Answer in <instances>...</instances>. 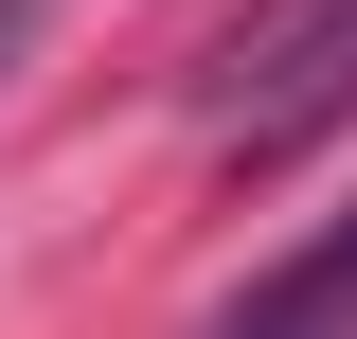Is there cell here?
I'll return each instance as SVG.
<instances>
[{"instance_id": "cell-1", "label": "cell", "mask_w": 357, "mask_h": 339, "mask_svg": "<svg viewBox=\"0 0 357 339\" xmlns=\"http://www.w3.org/2000/svg\"><path fill=\"white\" fill-rule=\"evenodd\" d=\"M215 339H357V214L321 232V250H286V268H268Z\"/></svg>"}]
</instances>
